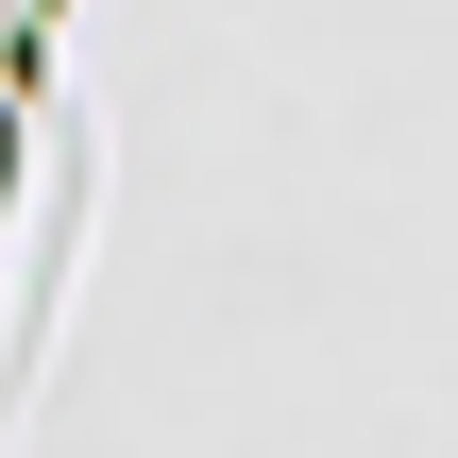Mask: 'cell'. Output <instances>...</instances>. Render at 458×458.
Wrapping results in <instances>:
<instances>
[{
  "mask_svg": "<svg viewBox=\"0 0 458 458\" xmlns=\"http://www.w3.org/2000/svg\"><path fill=\"white\" fill-rule=\"evenodd\" d=\"M0 187H17V102H0Z\"/></svg>",
  "mask_w": 458,
  "mask_h": 458,
  "instance_id": "6da1fadb",
  "label": "cell"
}]
</instances>
